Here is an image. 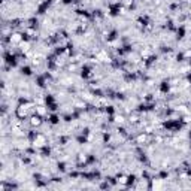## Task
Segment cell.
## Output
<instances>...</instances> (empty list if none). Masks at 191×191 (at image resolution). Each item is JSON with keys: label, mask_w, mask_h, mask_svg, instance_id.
I'll use <instances>...</instances> for the list:
<instances>
[{"label": "cell", "mask_w": 191, "mask_h": 191, "mask_svg": "<svg viewBox=\"0 0 191 191\" xmlns=\"http://www.w3.org/2000/svg\"><path fill=\"white\" fill-rule=\"evenodd\" d=\"M46 143H48V139H46V136L36 133V136L33 137V146H36V148H43Z\"/></svg>", "instance_id": "cell-1"}, {"label": "cell", "mask_w": 191, "mask_h": 191, "mask_svg": "<svg viewBox=\"0 0 191 191\" xmlns=\"http://www.w3.org/2000/svg\"><path fill=\"white\" fill-rule=\"evenodd\" d=\"M9 42H11V43H15V45H18L20 42H23V35H21L20 32L11 33V36H9Z\"/></svg>", "instance_id": "cell-2"}, {"label": "cell", "mask_w": 191, "mask_h": 191, "mask_svg": "<svg viewBox=\"0 0 191 191\" xmlns=\"http://www.w3.org/2000/svg\"><path fill=\"white\" fill-rule=\"evenodd\" d=\"M30 46H32V43H30L29 40H23V42H20V43H18L20 51H21V52H24V54H27V52L30 51Z\"/></svg>", "instance_id": "cell-3"}, {"label": "cell", "mask_w": 191, "mask_h": 191, "mask_svg": "<svg viewBox=\"0 0 191 191\" xmlns=\"http://www.w3.org/2000/svg\"><path fill=\"white\" fill-rule=\"evenodd\" d=\"M29 123H30V126H32V127H39V126L42 124V117H39V115H33V117H30Z\"/></svg>", "instance_id": "cell-4"}, {"label": "cell", "mask_w": 191, "mask_h": 191, "mask_svg": "<svg viewBox=\"0 0 191 191\" xmlns=\"http://www.w3.org/2000/svg\"><path fill=\"white\" fill-rule=\"evenodd\" d=\"M35 112H36V115H39V117H45V115L48 114V109H46L43 105H36Z\"/></svg>", "instance_id": "cell-5"}, {"label": "cell", "mask_w": 191, "mask_h": 191, "mask_svg": "<svg viewBox=\"0 0 191 191\" xmlns=\"http://www.w3.org/2000/svg\"><path fill=\"white\" fill-rule=\"evenodd\" d=\"M148 140H149V136H148L146 131L142 133V134H139V136L136 137V143H139V145H143V143H146Z\"/></svg>", "instance_id": "cell-6"}, {"label": "cell", "mask_w": 191, "mask_h": 191, "mask_svg": "<svg viewBox=\"0 0 191 191\" xmlns=\"http://www.w3.org/2000/svg\"><path fill=\"white\" fill-rule=\"evenodd\" d=\"M117 182H118L120 185H126V184L129 182V176H126V175H120V176L117 178Z\"/></svg>", "instance_id": "cell-7"}, {"label": "cell", "mask_w": 191, "mask_h": 191, "mask_svg": "<svg viewBox=\"0 0 191 191\" xmlns=\"http://www.w3.org/2000/svg\"><path fill=\"white\" fill-rule=\"evenodd\" d=\"M114 123H115V124H120V126H123V124L126 123V118H124L123 115H115V117H114Z\"/></svg>", "instance_id": "cell-8"}, {"label": "cell", "mask_w": 191, "mask_h": 191, "mask_svg": "<svg viewBox=\"0 0 191 191\" xmlns=\"http://www.w3.org/2000/svg\"><path fill=\"white\" fill-rule=\"evenodd\" d=\"M161 187H163V182H161V179H152L151 188H161Z\"/></svg>", "instance_id": "cell-9"}, {"label": "cell", "mask_w": 191, "mask_h": 191, "mask_svg": "<svg viewBox=\"0 0 191 191\" xmlns=\"http://www.w3.org/2000/svg\"><path fill=\"white\" fill-rule=\"evenodd\" d=\"M129 121H130L131 124H136V123H139V115H137V114H133V115H130V117H129Z\"/></svg>", "instance_id": "cell-10"}, {"label": "cell", "mask_w": 191, "mask_h": 191, "mask_svg": "<svg viewBox=\"0 0 191 191\" xmlns=\"http://www.w3.org/2000/svg\"><path fill=\"white\" fill-rule=\"evenodd\" d=\"M78 161H79V164H85L87 163V155L85 154H78Z\"/></svg>", "instance_id": "cell-11"}, {"label": "cell", "mask_w": 191, "mask_h": 191, "mask_svg": "<svg viewBox=\"0 0 191 191\" xmlns=\"http://www.w3.org/2000/svg\"><path fill=\"white\" fill-rule=\"evenodd\" d=\"M182 57H184L185 60H190V58H191V48H190V49H185L184 54H182Z\"/></svg>", "instance_id": "cell-12"}, {"label": "cell", "mask_w": 191, "mask_h": 191, "mask_svg": "<svg viewBox=\"0 0 191 191\" xmlns=\"http://www.w3.org/2000/svg\"><path fill=\"white\" fill-rule=\"evenodd\" d=\"M26 35H29L30 37H33V36L36 35V32H35L33 29H27V30H26Z\"/></svg>", "instance_id": "cell-13"}, {"label": "cell", "mask_w": 191, "mask_h": 191, "mask_svg": "<svg viewBox=\"0 0 191 191\" xmlns=\"http://www.w3.org/2000/svg\"><path fill=\"white\" fill-rule=\"evenodd\" d=\"M182 121H184L185 124H188V123H191V118H190V117H184V120H182Z\"/></svg>", "instance_id": "cell-14"}, {"label": "cell", "mask_w": 191, "mask_h": 191, "mask_svg": "<svg viewBox=\"0 0 191 191\" xmlns=\"http://www.w3.org/2000/svg\"><path fill=\"white\" fill-rule=\"evenodd\" d=\"M190 17H191V8H190Z\"/></svg>", "instance_id": "cell-15"}]
</instances>
